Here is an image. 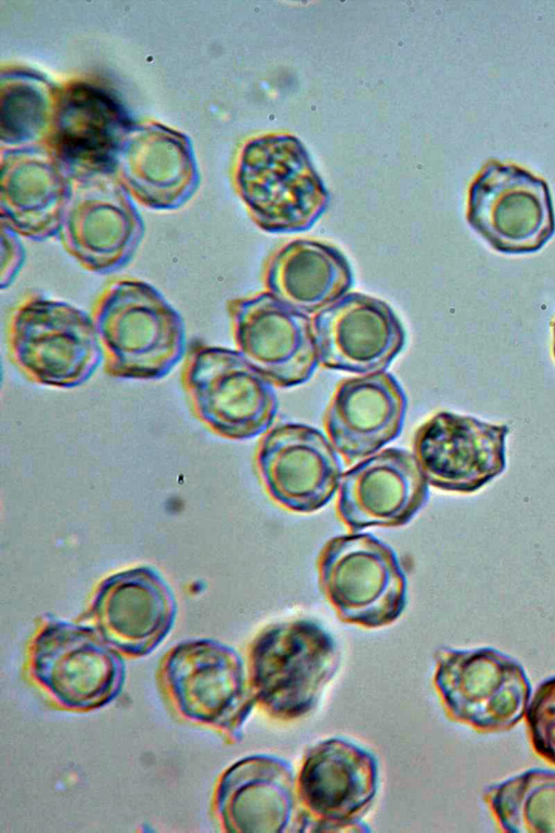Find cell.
I'll list each match as a JSON object with an SVG mask.
<instances>
[{"mask_svg":"<svg viewBox=\"0 0 555 833\" xmlns=\"http://www.w3.org/2000/svg\"><path fill=\"white\" fill-rule=\"evenodd\" d=\"M92 319L107 375L127 380H159L186 354L183 320L150 283L121 278L109 282L96 298Z\"/></svg>","mask_w":555,"mask_h":833,"instance_id":"obj_1","label":"cell"},{"mask_svg":"<svg viewBox=\"0 0 555 833\" xmlns=\"http://www.w3.org/2000/svg\"><path fill=\"white\" fill-rule=\"evenodd\" d=\"M338 648L317 621L306 618L272 624L251 642L250 689L272 718L294 720L310 713L339 666Z\"/></svg>","mask_w":555,"mask_h":833,"instance_id":"obj_2","label":"cell"},{"mask_svg":"<svg viewBox=\"0 0 555 833\" xmlns=\"http://www.w3.org/2000/svg\"><path fill=\"white\" fill-rule=\"evenodd\" d=\"M236 185L254 222L269 233L307 231L330 203L306 148L289 133L249 140L241 152Z\"/></svg>","mask_w":555,"mask_h":833,"instance_id":"obj_3","label":"cell"},{"mask_svg":"<svg viewBox=\"0 0 555 833\" xmlns=\"http://www.w3.org/2000/svg\"><path fill=\"white\" fill-rule=\"evenodd\" d=\"M8 350L27 379L56 388L86 383L103 362L92 316L38 294L24 297L11 311Z\"/></svg>","mask_w":555,"mask_h":833,"instance_id":"obj_4","label":"cell"},{"mask_svg":"<svg viewBox=\"0 0 555 833\" xmlns=\"http://www.w3.org/2000/svg\"><path fill=\"white\" fill-rule=\"evenodd\" d=\"M181 381L196 416L222 437L249 439L274 421L273 384L238 350L194 343Z\"/></svg>","mask_w":555,"mask_h":833,"instance_id":"obj_5","label":"cell"},{"mask_svg":"<svg viewBox=\"0 0 555 833\" xmlns=\"http://www.w3.org/2000/svg\"><path fill=\"white\" fill-rule=\"evenodd\" d=\"M321 589L348 624L379 628L406 604V577L395 551L367 533L330 539L318 559Z\"/></svg>","mask_w":555,"mask_h":833,"instance_id":"obj_6","label":"cell"},{"mask_svg":"<svg viewBox=\"0 0 555 833\" xmlns=\"http://www.w3.org/2000/svg\"><path fill=\"white\" fill-rule=\"evenodd\" d=\"M166 689L186 719L238 741L256 704L248 672L235 650L209 639L183 641L163 667Z\"/></svg>","mask_w":555,"mask_h":833,"instance_id":"obj_7","label":"cell"},{"mask_svg":"<svg viewBox=\"0 0 555 833\" xmlns=\"http://www.w3.org/2000/svg\"><path fill=\"white\" fill-rule=\"evenodd\" d=\"M434 683L450 718L482 732L513 728L525 716L531 687L521 665L493 649L436 653Z\"/></svg>","mask_w":555,"mask_h":833,"instance_id":"obj_8","label":"cell"},{"mask_svg":"<svg viewBox=\"0 0 555 833\" xmlns=\"http://www.w3.org/2000/svg\"><path fill=\"white\" fill-rule=\"evenodd\" d=\"M30 671L56 703L73 710L108 704L125 681L121 656L96 628L52 618L34 639Z\"/></svg>","mask_w":555,"mask_h":833,"instance_id":"obj_9","label":"cell"},{"mask_svg":"<svg viewBox=\"0 0 555 833\" xmlns=\"http://www.w3.org/2000/svg\"><path fill=\"white\" fill-rule=\"evenodd\" d=\"M466 218L492 248L505 254L534 253L555 233L545 180L495 159L487 162L473 179Z\"/></svg>","mask_w":555,"mask_h":833,"instance_id":"obj_10","label":"cell"},{"mask_svg":"<svg viewBox=\"0 0 555 833\" xmlns=\"http://www.w3.org/2000/svg\"><path fill=\"white\" fill-rule=\"evenodd\" d=\"M378 784L372 753L343 738H330L305 754L296 780L300 831H367L360 822Z\"/></svg>","mask_w":555,"mask_h":833,"instance_id":"obj_11","label":"cell"},{"mask_svg":"<svg viewBox=\"0 0 555 833\" xmlns=\"http://www.w3.org/2000/svg\"><path fill=\"white\" fill-rule=\"evenodd\" d=\"M237 350L273 385L308 382L319 366L312 319L268 292L227 304Z\"/></svg>","mask_w":555,"mask_h":833,"instance_id":"obj_12","label":"cell"},{"mask_svg":"<svg viewBox=\"0 0 555 833\" xmlns=\"http://www.w3.org/2000/svg\"><path fill=\"white\" fill-rule=\"evenodd\" d=\"M256 466L269 497L297 513H312L326 505L343 476L331 440L319 430L299 423H283L268 431L259 441Z\"/></svg>","mask_w":555,"mask_h":833,"instance_id":"obj_13","label":"cell"},{"mask_svg":"<svg viewBox=\"0 0 555 833\" xmlns=\"http://www.w3.org/2000/svg\"><path fill=\"white\" fill-rule=\"evenodd\" d=\"M508 432L505 424L441 411L415 432L413 454L429 485L470 494L505 470Z\"/></svg>","mask_w":555,"mask_h":833,"instance_id":"obj_14","label":"cell"},{"mask_svg":"<svg viewBox=\"0 0 555 833\" xmlns=\"http://www.w3.org/2000/svg\"><path fill=\"white\" fill-rule=\"evenodd\" d=\"M319 364L360 375L383 372L405 344L404 328L384 300L351 292L312 318Z\"/></svg>","mask_w":555,"mask_h":833,"instance_id":"obj_15","label":"cell"},{"mask_svg":"<svg viewBox=\"0 0 555 833\" xmlns=\"http://www.w3.org/2000/svg\"><path fill=\"white\" fill-rule=\"evenodd\" d=\"M428 485L413 453L387 448L343 474L336 512L352 533L402 526L425 505Z\"/></svg>","mask_w":555,"mask_h":833,"instance_id":"obj_16","label":"cell"},{"mask_svg":"<svg viewBox=\"0 0 555 833\" xmlns=\"http://www.w3.org/2000/svg\"><path fill=\"white\" fill-rule=\"evenodd\" d=\"M176 612L170 588L147 567L112 575L101 584L92 604L98 631L131 656L153 652L172 628Z\"/></svg>","mask_w":555,"mask_h":833,"instance_id":"obj_17","label":"cell"},{"mask_svg":"<svg viewBox=\"0 0 555 833\" xmlns=\"http://www.w3.org/2000/svg\"><path fill=\"white\" fill-rule=\"evenodd\" d=\"M406 407V396L391 374L383 371L348 377L336 386L324 427L336 451L351 464L400 435Z\"/></svg>","mask_w":555,"mask_h":833,"instance_id":"obj_18","label":"cell"},{"mask_svg":"<svg viewBox=\"0 0 555 833\" xmlns=\"http://www.w3.org/2000/svg\"><path fill=\"white\" fill-rule=\"evenodd\" d=\"M292 766L271 755H250L230 766L215 794L217 815L229 832H286L296 808Z\"/></svg>","mask_w":555,"mask_h":833,"instance_id":"obj_19","label":"cell"},{"mask_svg":"<svg viewBox=\"0 0 555 833\" xmlns=\"http://www.w3.org/2000/svg\"><path fill=\"white\" fill-rule=\"evenodd\" d=\"M59 234L66 251L85 269L109 274L130 261L143 225L124 193L96 187L82 190L68 202Z\"/></svg>","mask_w":555,"mask_h":833,"instance_id":"obj_20","label":"cell"},{"mask_svg":"<svg viewBox=\"0 0 555 833\" xmlns=\"http://www.w3.org/2000/svg\"><path fill=\"white\" fill-rule=\"evenodd\" d=\"M262 280L266 292L309 316L346 295L353 277L348 259L336 246L297 239L268 257Z\"/></svg>","mask_w":555,"mask_h":833,"instance_id":"obj_21","label":"cell"},{"mask_svg":"<svg viewBox=\"0 0 555 833\" xmlns=\"http://www.w3.org/2000/svg\"><path fill=\"white\" fill-rule=\"evenodd\" d=\"M126 132L118 104L100 88L75 85L61 97L54 126V145L70 165L106 167Z\"/></svg>","mask_w":555,"mask_h":833,"instance_id":"obj_22","label":"cell"},{"mask_svg":"<svg viewBox=\"0 0 555 833\" xmlns=\"http://www.w3.org/2000/svg\"><path fill=\"white\" fill-rule=\"evenodd\" d=\"M483 798L508 833H555V771L533 768L488 786Z\"/></svg>","mask_w":555,"mask_h":833,"instance_id":"obj_23","label":"cell"},{"mask_svg":"<svg viewBox=\"0 0 555 833\" xmlns=\"http://www.w3.org/2000/svg\"><path fill=\"white\" fill-rule=\"evenodd\" d=\"M31 84L9 87L2 99V136L10 139H26L39 130L44 118V98Z\"/></svg>","mask_w":555,"mask_h":833,"instance_id":"obj_24","label":"cell"},{"mask_svg":"<svg viewBox=\"0 0 555 833\" xmlns=\"http://www.w3.org/2000/svg\"><path fill=\"white\" fill-rule=\"evenodd\" d=\"M525 716L534 752L555 766V677L539 685Z\"/></svg>","mask_w":555,"mask_h":833,"instance_id":"obj_25","label":"cell"},{"mask_svg":"<svg viewBox=\"0 0 555 833\" xmlns=\"http://www.w3.org/2000/svg\"><path fill=\"white\" fill-rule=\"evenodd\" d=\"M16 231L8 223L2 227L1 287H8L18 274L24 260V249L15 235Z\"/></svg>","mask_w":555,"mask_h":833,"instance_id":"obj_26","label":"cell"},{"mask_svg":"<svg viewBox=\"0 0 555 833\" xmlns=\"http://www.w3.org/2000/svg\"><path fill=\"white\" fill-rule=\"evenodd\" d=\"M553 332H554V348L553 349H554V356H555V322H554V330H553Z\"/></svg>","mask_w":555,"mask_h":833,"instance_id":"obj_27","label":"cell"}]
</instances>
